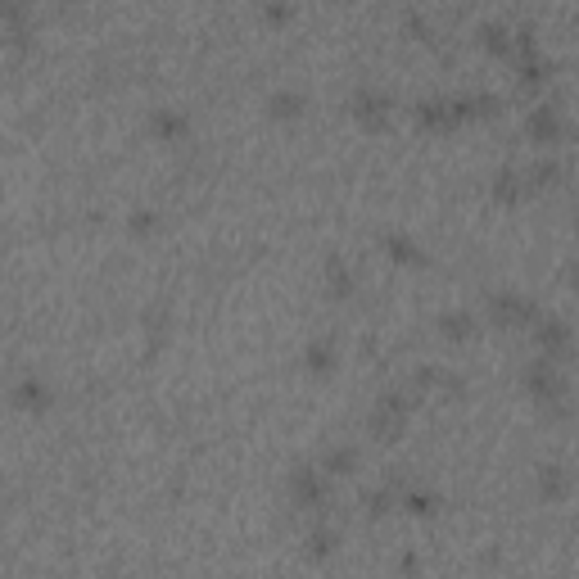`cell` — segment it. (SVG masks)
<instances>
[{"label":"cell","mask_w":579,"mask_h":579,"mask_svg":"<svg viewBox=\"0 0 579 579\" xmlns=\"http://www.w3.org/2000/svg\"><path fill=\"white\" fill-rule=\"evenodd\" d=\"M525 390H530V399L539 403V408H548L552 417L566 412L570 380H566V371L557 367V358H548V353H539V358L525 367Z\"/></svg>","instance_id":"obj_1"},{"label":"cell","mask_w":579,"mask_h":579,"mask_svg":"<svg viewBox=\"0 0 579 579\" xmlns=\"http://www.w3.org/2000/svg\"><path fill=\"white\" fill-rule=\"evenodd\" d=\"M412 408H417V399H412L408 390H385L376 399V408L367 412V430L380 444H394V439H403V430H408Z\"/></svg>","instance_id":"obj_2"},{"label":"cell","mask_w":579,"mask_h":579,"mask_svg":"<svg viewBox=\"0 0 579 579\" xmlns=\"http://www.w3.org/2000/svg\"><path fill=\"white\" fill-rule=\"evenodd\" d=\"M290 503L299 512H322L331 503V475L322 466H295L290 471Z\"/></svg>","instance_id":"obj_3"},{"label":"cell","mask_w":579,"mask_h":579,"mask_svg":"<svg viewBox=\"0 0 579 579\" xmlns=\"http://www.w3.org/2000/svg\"><path fill=\"white\" fill-rule=\"evenodd\" d=\"M349 114H353V123L367 127V132H385L394 118V95L376 91V86H362V91H353Z\"/></svg>","instance_id":"obj_4"},{"label":"cell","mask_w":579,"mask_h":579,"mask_svg":"<svg viewBox=\"0 0 579 579\" xmlns=\"http://www.w3.org/2000/svg\"><path fill=\"white\" fill-rule=\"evenodd\" d=\"M485 308H489V322L503 326V331H516V326H534V317H539L534 299L516 295V290H494Z\"/></svg>","instance_id":"obj_5"},{"label":"cell","mask_w":579,"mask_h":579,"mask_svg":"<svg viewBox=\"0 0 579 579\" xmlns=\"http://www.w3.org/2000/svg\"><path fill=\"white\" fill-rule=\"evenodd\" d=\"M525 136H530L534 145H557L561 136H566V118H561L557 105H534L530 114H525Z\"/></svg>","instance_id":"obj_6"},{"label":"cell","mask_w":579,"mask_h":579,"mask_svg":"<svg viewBox=\"0 0 579 579\" xmlns=\"http://www.w3.org/2000/svg\"><path fill=\"white\" fill-rule=\"evenodd\" d=\"M530 331H534V344H539V353H548V358H566V353H570V326L561 322V317L539 313Z\"/></svg>","instance_id":"obj_7"},{"label":"cell","mask_w":579,"mask_h":579,"mask_svg":"<svg viewBox=\"0 0 579 579\" xmlns=\"http://www.w3.org/2000/svg\"><path fill=\"white\" fill-rule=\"evenodd\" d=\"M534 489H539L543 503H561V498L570 494V475H566V466L543 462V466H539V480H534Z\"/></svg>","instance_id":"obj_8"},{"label":"cell","mask_w":579,"mask_h":579,"mask_svg":"<svg viewBox=\"0 0 579 579\" xmlns=\"http://www.w3.org/2000/svg\"><path fill=\"white\" fill-rule=\"evenodd\" d=\"M14 403H19L23 412H46L50 408V385L41 376H23L19 385H14Z\"/></svg>","instance_id":"obj_9"},{"label":"cell","mask_w":579,"mask_h":579,"mask_svg":"<svg viewBox=\"0 0 579 579\" xmlns=\"http://www.w3.org/2000/svg\"><path fill=\"white\" fill-rule=\"evenodd\" d=\"M186 132H190V123H186L181 109H154V114H150V136H154V141H181Z\"/></svg>","instance_id":"obj_10"},{"label":"cell","mask_w":579,"mask_h":579,"mask_svg":"<svg viewBox=\"0 0 579 579\" xmlns=\"http://www.w3.org/2000/svg\"><path fill=\"white\" fill-rule=\"evenodd\" d=\"M362 507H367L371 521H380V516H390L403 507V489L399 485H380V489H367L362 494Z\"/></svg>","instance_id":"obj_11"},{"label":"cell","mask_w":579,"mask_h":579,"mask_svg":"<svg viewBox=\"0 0 579 579\" xmlns=\"http://www.w3.org/2000/svg\"><path fill=\"white\" fill-rule=\"evenodd\" d=\"M480 46H485L494 59H512L516 32L507 28V23H480Z\"/></svg>","instance_id":"obj_12"},{"label":"cell","mask_w":579,"mask_h":579,"mask_svg":"<svg viewBox=\"0 0 579 579\" xmlns=\"http://www.w3.org/2000/svg\"><path fill=\"white\" fill-rule=\"evenodd\" d=\"M435 326H439V335L453 340V344H462V340H471V335H475V317L466 313V308H448V313H439Z\"/></svg>","instance_id":"obj_13"},{"label":"cell","mask_w":579,"mask_h":579,"mask_svg":"<svg viewBox=\"0 0 579 579\" xmlns=\"http://www.w3.org/2000/svg\"><path fill=\"white\" fill-rule=\"evenodd\" d=\"M525 195H530V186H525V172L521 168H503L494 177V200L498 204H521Z\"/></svg>","instance_id":"obj_14"},{"label":"cell","mask_w":579,"mask_h":579,"mask_svg":"<svg viewBox=\"0 0 579 579\" xmlns=\"http://www.w3.org/2000/svg\"><path fill=\"white\" fill-rule=\"evenodd\" d=\"M417 385L421 390H444L448 399H462V376H453V371H444V367H421L417 371Z\"/></svg>","instance_id":"obj_15"},{"label":"cell","mask_w":579,"mask_h":579,"mask_svg":"<svg viewBox=\"0 0 579 579\" xmlns=\"http://www.w3.org/2000/svg\"><path fill=\"white\" fill-rule=\"evenodd\" d=\"M322 281H326V290H331L335 299H349V295H353V272H349V263H344L340 254H331V258H326Z\"/></svg>","instance_id":"obj_16"},{"label":"cell","mask_w":579,"mask_h":579,"mask_svg":"<svg viewBox=\"0 0 579 579\" xmlns=\"http://www.w3.org/2000/svg\"><path fill=\"white\" fill-rule=\"evenodd\" d=\"M362 466V457H358V448L353 444H335V448H326L322 453V471L326 475H353Z\"/></svg>","instance_id":"obj_17"},{"label":"cell","mask_w":579,"mask_h":579,"mask_svg":"<svg viewBox=\"0 0 579 579\" xmlns=\"http://www.w3.org/2000/svg\"><path fill=\"white\" fill-rule=\"evenodd\" d=\"M304 367L313 371V376H326V371H335V340H326V335L308 340V349H304Z\"/></svg>","instance_id":"obj_18"},{"label":"cell","mask_w":579,"mask_h":579,"mask_svg":"<svg viewBox=\"0 0 579 579\" xmlns=\"http://www.w3.org/2000/svg\"><path fill=\"white\" fill-rule=\"evenodd\" d=\"M5 37H10L14 50L28 41V5L23 0H5Z\"/></svg>","instance_id":"obj_19"},{"label":"cell","mask_w":579,"mask_h":579,"mask_svg":"<svg viewBox=\"0 0 579 579\" xmlns=\"http://www.w3.org/2000/svg\"><path fill=\"white\" fill-rule=\"evenodd\" d=\"M267 114L281 118V123L285 118H299L304 114V91H272L267 95Z\"/></svg>","instance_id":"obj_20"},{"label":"cell","mask_w":579,"mask_h":579,"mask_svg":"<svg viewBox=\"0 0 579 579\" xmlns=\"http://www.w3.org/2000/svg\"><path fill=\"white\" fill-rule=\"evenodd\" d=\"M561 181V163L557 159H539L534 168H525V186L530 190H552Z\"/></svg>","instance_id":"obj_21"},{"label":"cell","mask_w":579,"mask_h":579,"mask_svg":"<svg viewBox=\"0 0 579 579\" xmlns=\"http://www.w3.org/2000/svg\"><path fill=\"white\" fill-rule=\"evenodd\" d=\"M385 249H390L394 263H421V245L408 236V231H390V236H385Z\"/></svg>","instance_id":"obj_22"},{"label":"cell","mask_w":579,"mask_h":579,"mask_svg":"<svg viewBox=\"0 0 579 579\" xmlns=\"http://www.w3.org/2000/svg\"><path fill=\"white\" fill-rule=\"evenodd\" d=\"M335 548H340V534H335V530H313V534H308V561L335 557Z\"/></svg>","instance_id":"obj_23"},{"label":"cell","mask_w":579,"mask_h":579,"mask_svg":"<svg viewBox=\"0 0 579 579\" xmlns=\"http://www.w3.org/2000/svg\"><path fill=\"white\" fill-rule=\"evenodd\" d=\"M403 507L412 516H430L439 507V494H426V489H403Z\"/></svg>","instance_id":"obj_24"},{"label":"cell","mask_w":579,"mask_h":579,"mask_svg":"<svg viewBox=\"0 0 579 579\" xmlns=\"http://www.w3.org/2000/svg\"><path fill=\"white\" fill-rule=\"evenodd\" d=\"M263 19L272 23V28H281V23L295 19V10H290V0H263Z\"/></svg>","instance_id":"obj_25"},{"label":"cell","mask_w":579,"mask_h":579,"mask_svg":"<svg viewBox=\"0 0 579 579\" xmlns=\"http://www.w3.org/2000/svg\"><path fill=\"white\" fill-rule=\"evenodd\" d=\"M132 231H136V236H141V231H154V213L150 209H136L132 213Z\"/></svg>","instance_id":"obj_26"},{"label":"cell","mask_w":579,"mask_h":579,"mask_svg":"<svg viewBox=\"0 0 579 579\" xmlns=\"http://www.w3.org/2000/svg\"><path fill=\"white\" fill-rule=\"evenodd\" d=\"M570 281H575V285H579V258H575V267H570Z\"/></svg>","instance_id":"obj_27"},{"label":"cell","mask_w":579,"mask_h":579,"mask_svg":"<svg viewBox=\"0 0 579 579\" xmlns=\"http://www.w3.org/2000/svg\"><path fill=\"white\" fill-rule=\"evenodd\" d=\"M575 218H579V200H575Z\"/></svg>","instance_id":"obj_28"},{"label":"cell","mask_w":579,"mask_h":579,"mask_svg":"<svg viewBox=\"0 0 579 579\" xmlns=\"http://www.w3.org/2000/svg\"><path fill=\"white\" fill-rule=\"evenodd\" d=\"M59 5H68V0H59Z\"/></svg>","instance_id":"obj_29"}]
</instances>
